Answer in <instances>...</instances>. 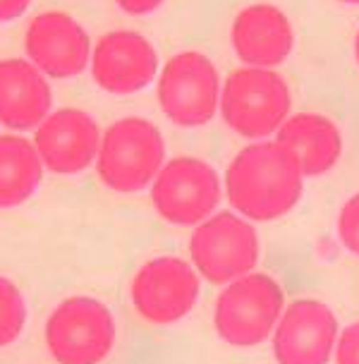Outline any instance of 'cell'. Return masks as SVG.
Listing matches in <instances>:
<instances>
[{
    "label": "cell",
    "mask_w": 359,
    "mask_h": 364,
    "mask_svg": "<svg viewBox=\"0 0 359 364\" xmlns=\"http://www.w3.org/2000/svg\"><path fill=\"white\" fill-rule=\"evenodd\" d=\"M355 60L359 65V31H357V36H355Z\"/></svg>",
    "instance_id": "603a6c76"
},
{
    "label": "cell",
    "mask_w": 359,
    "mask_h": 364,
    "mask_svg": "<svg viewBox=\"0 0 359 364\" xmlns=\"http://www.w3.org/2000/svg\"><path fill=\"white\" fill-rule=\"evenodd\" d=\"M117 8H122L127 15H149V12L159 10L163 0H115Z\"/></svg>",
    "instance_id": "44dd1931"
},
{
    "label": "cell",
    "mask_w": 359,
    "mask_h": 364,
    "mask_svg": "<svg viewBox=\"0 0 359 364\" xmlns=\"http://www.w3.org/2000/svg\"><path fill=\"white\" fill-rule=\"evenodd\" d=\"M341 3H348V5H359V0H341Z\"/></svg>",
    "instance_id": "cb8c5ba5"
},
{
    "label": "cell",
    "mask_w": 359,
    "mask_h": 364,
    "mask_svg": "<svg viewBox=\"0 0 359 364\" xmlns=\"http://www.w3.org/2000/svg\"><path fill=\"white\" fill-rule=\"evenodd\" d=\"M29 63L55 80L77 77L87 68L91 41L84 27L65 12L48 10L29 22L24 34Z\"/></svg>",
    "instance_id": "8fae6325"
},
{
    "label": "cell",
    "mask_w": 359,
    "mask_h": 364,
    "mask_svg": "<svg viewBox=\"0 0 359 364\" xmlns=\"http://www.w3.org/2000/svg\"><path fill=\"white\" fill-rule=\"evenodd\" d=\"M223 197L218 173L194 156H180L163 164L151 182V201L161 218L173 225H199L213 216Z\"/></svg>",
    "instance_id": "ba28073f"
},
{
    "label": "cell",
    "mask_w": 359,
    "mask_h": 364,
    "mask_svg": "<svg viewBox=\"0 0 359 364\" xmlns=\"http://www.w3.org/2000/svg\"><path fill=\"white\" fill-rule=\"evenodd\" d=\"M302 192L304 175L297 159L278 139L245 146L227 166V201L247 220L283 218L297 206Z\"/></svg>",
    "instance_id": "6da1fadb"
},
{
    "label": "cell",
    "mask_w": 359,
    "mask_h": 364,
    "mask_svg": "<svg viewBox=\"0 0 359 364\" xmlns=\"http://www.w3.org/2000/svg\"><path fill=\"white\" fill-rule=\"evenodd\" d=\"M31 5V0H0V22H10L17 19L19 15H24Z\"/></svg>",
    "instance_id": "7402d4cb"
},
{
    "label": "cell",
    "mask_w": 359,
    "mask_h": 364,
    "mask_svg": "<svg viewBox=\"0 0 359 364\" xmlns=\"http://www.w3.org/2000/svg\"><path fill=\"white\" fill-rule=\"evenodd\" d=\"M99 144V125L80 108H60L48 113L34 134V149L43 168L58 175L87 171L96 161Z\"/></svg>",
    "instance_id": "7c38bea8"
},
{
    "label": "cell",
    "mask_w": 359,
    "mask_h": 364,
    "mask_svg": "<svg viewBox=\"0 0 359 364\" xmlns=\"http://www.w3.org/2000/svg\"><path fill=\"white\" fill-rule=\"evenodd\" d=\"M199 292L201 281L192 264L178 257H156L136 271L132 304L144 321L166 326L194 309Z\"/></svg>",
    "instance_id": "9c48e42d"
},
{
    "label": "cell",
    "mask_w": 359,
    "mask_h": 364,
    "mask_svg": "<svg viewBox=\"0 0 359 364\" xmlns=\"http://www.w3.org/2000/svg\"><path fill=\"white\" fill-rule=\"evenodd\" d=\"M220 115L247 139H264L290 118L292 94L283 75L266 68H240L220 84Z\"/></svg>",
    "instance_id": "7a4b0ae2"
},
{
    "label": "cell",
    "mask_w": 359,
    "mask_h": 364,
    "mask_svg": "<svg viewBox=\"0 0 359 364\" xmlns=\"http://www.w3.org/2000/svg\"><path fill=\"white\" fill-rule=\"evenodd\" d=\"M115 343V318L94 297H68L45 323V348L58 364H101Z\"/></svg>",
    "instance_id": "8992f818"
},
{
    "label": "cell",
    "mask_w": 359,
    "mask_h": 364,
    "mask_svg": "<svg viewBox=\"0 0 359 364\" xmlns=\"http://www.w3.org/2000/svg\"><path fill=\"white\" fill-rule=\"evenodd\" d=\"M333 355H336V364H359V321L350 323L338 333Z\"/></svg>",
    "instance_id": "ffe728a7"
},
{
    "label": "cell",
    "mask_w": 359,
    "mask_h": 364,
    "mask_svg": "<svg viewBox=\"0 0 359 364\" xmlns=\"http://www.w3.org/2000/svg\"><path fill=\"white\" fill-rule=\"evenodd\" d=\"M166 164V141L161 129L144 118H122L103 134L96 171L103 185L132 194L149 187Z\"/></svg>",
    "instance_id": "3957f363"
},
{
    "label": "cell",
    "mask_w": 359,
    "mask_h": 364,
    "mask_svg": "<svg viewBox=\"0 0 359 364\" xmlns=\"http://www.w3.org/2000/svg\"><path fill=\"white\" fill-rule=\"evenodd\" d=\"M285 292L269 273H245L225 285L213 309V326L235 348H254L273 333Z\"/></svg>",
    "instance_id": "277c9868"
},
{
    "label": "cell",
    "mask_w": 359,
    "mask_h": 364,
    "mask_svg": "<svg viewBox=\"0 0 359 364\" xmlns=\"http://www.w3.org/2000/svg\"><path fill=\"white\" fill-rule=\"evenodd\" d=\"M338 237L345 250L359 257V192L352 194L338 213Z\"/></svg>",
    "instance_id": "d6986e66"
},
{
    "label": "cell",
    "mask_w": 359,
    "mask_h": 364,
    "mask_svg": "<svg viewBox=\"0 0 359 364\" xmlns=\"http://www.w3.org/2000/svg\"><path fill=\"white\" fill-rule=\"evenodd\" d=\"M338 333V318L328 304L302 297L280 314L273 328V357L278 364H328Z\"/></svg>",
    "instance_id": "30bf717a"
},
{
    "label": "cell",
    "mask_w": 359,
    "mask_h": 364,
    "mask_svg": "<svg viewBox=\"0 0 359 364\" xmlns=\"http://www.w3.org/2000/svg\"><path fill=\"white\" fill-rule=\"evenodd\" d=\"M43 178V164L31 141L17 134L0 136V209L24 204Z\"/></svg>",
    "instance_id": "e0dca14e"
},
{
    "label": "cell",
    "mask_w": 359,
    "mask_h": 364,
    "mask_svg": "<svg viewBox=\"0 0 359 364\" xmlns=\"http://www.w3.org/2000/svg\"><path fill=\"white\" fill-rule=\"evenodd\" d=\"M91 73L108 94H134L156 80L159 55L151 41L136 31H108L91 53Z\"/></svg>",
    "instance_id": "4fadbf2b"
},
{
    "label": "cell",
    "mask_w": 359,
    "mask_h": 364,
    "mask_svg": "<svg viewBox=\"0 0 359 364\" xmlns=\"http://www.w3.org/2000/svg\"><path fill=\"white\" fill-rule=\"evenodd\" d=\"M189 257L201 278L225 285L254 271L259 262V235L240 213H213L194 228Z\"/></svg>",
    "instance_id": "5b68a950"
},
{
    "label": "cell",
    "mask_w": 359,
    "mask_h": 364,
    "mask_svg": "<svg viewBox=\"0 0 359 364\" xmlns=\"http://www.w3.org/2000/svg\"><path fill=\"white\" fill-rule=\"evenodd\" d=\"M161 110L178 127H204L220 103V77L211 58L182 50L163 65L159 77Z\"/></svg>",
    "instance_id": "52a82bcc"
},
{
    "label": "cell",
    "mask_w": 359,
    "mask_h": 364,
    "mask_svg": "<svg viewBox=\"0 0 359 364\" xmlns=\"http://www.w3.org/2000/svg\"><path fill=\"white\" fill-rule=\"evenodd\" d=\"M230 41L235 55L250 68L273 70L287 60L295 46V31L276 5L257 3L240 10L232 22Z\"/></svg>",
    "instance_id": "5bb4252c"
},
{
    "label": "cell",
    "mask_w": 359,
    "mask_h": 364,
    "mask_svg": "<svg viewBox=\"0 0 359 364\" xmlns=\"http://www.w3.org/2000/svg\"><path fill=\"white\" fill-rule=\"evenodd\" d=\"M53 94L45 75L29 60H0V122L24 132L36 129L50 113Z\"/></svg>",
    "instance_id": "9a60e30c"
},
{
    "label": "cell",
    "mask_w": 359,
    "mask_h": 364,
    "mask_svg": "<svg viewBox=\"0 0 359 364\" xmlns=\"http://www.w3.org/2000/svg\"><path fill=\"white\" fill-rule=\"evenodd\" d=\"M27 323V302L12 281L0 276V348L15 343Z\"/></svg>",
    "instance_id": "ac0fdd59"
},
{
    "label": "cell",
    "mask_w": 359,
    "mask_h": 364,
    "mask_svg": "<svg viewBox=\"0 0 359 364\" xmlns=\"http://www.w3.org/2000/svg\"><path fill=\"white\" fill-rule=\"evenodd\" d=\"M278 141L292 151L302 175L316 178L333 171L343 156V132L321 113L290 115L278 129Z\"/></svg>",
    "instance_id": "2e32d148"
}]
</instances>
